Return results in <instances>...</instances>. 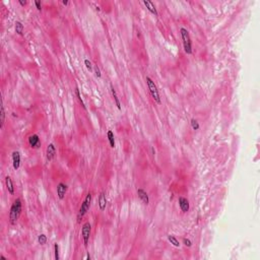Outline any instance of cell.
Returning a JSON list of instances; mask_svg holds the SVG:
<instances>
[{
    "label": "cell",
    "instance_id": "cell-27",
    "mask_svg": "<svg viewBox=\"0 0 260 260\" xmlns=\"http://www.w3.org/2000/svg\"><path fill=\"white\" fill-rule=\"evenodd\" d=\"M34 4H35V6H36V8H37L39 11H41V10H42V4H41V2L40 1H35L34 2Z\"/></svg>",
    "mask_w": 260,
    "mask_h": 260
},
{
    "label": "cell",
    "instance_id": "cell-11",
    "mask_svg": "<svg viewBox=\"0 0 260 260\" xmlns=\"http://www.w3.org/2000/svg\"><path fill=\"white\" fill-rule=\"evenodd\" d=\"M107 207V196L106 192L102 191L99 195V208L101 212H104Z\"/></svg>",
    "mask_w": 260,
    "mask_h": 260
},
{
    "label": "cell",
    "instance_id": "cell-8",
    "mask_svg": "<svg viewBox=\"0 0 260 260\" xmlns=\"http://www.w3.org/2000/svg\"><path fill=\"white\" fill-rule=\"evenodd\" d=\"M178 203H179V207L181 209L182 212L186 213L189 212L190 209V203H189V200L187 198H185L183 196H180L178 198Z\"/></svg>",
    "mask_w": 260,
    "mask_h": 260
},
{
    "label": "cell",
    "instance_id": "cell-2",
    "mask_svg": "<svg viewBox=\"0 0 260 260\" xmlns=\"http://www.w3.org/2000/svg\"><path fill=\"white\" fill-rule=\"evenodd\" d=\"M92 194L91 192H89L86 194V198L83 199V201H82L80 207H79L78 213H77V223H80V220L86 215V212L89 210L91 205H92Z\"/></svg>",
    "mask_w": 260,
    "mask_h": 260
},
{
    "label": "cell",
    "instance_id": "cell-5",
    "mask_svg": "<svg viewBox=\"0 0 260 260\" xmlns=\"http://www.w3.org/2000/svg\"><path fill=\"white\" fill-rule=\"evenodd\" d=\"M92 235V225L89 222H86L81 226V238L83 241L84 247H87L89 242V238Z\"/></svg>",
    "mask_w": 260,
    "mask_h": 260
},
{
    "label": "cell",
    "instance_id": "cell-23",
    "mask_svg": "<svg viewBox=\"0 0 260 260\" xmlns=\"http://www.w3.org/2000/svg\"><path fill=\"white\" fill-rule=\"evenodd\" d=\"M54 254H55V260H59L60 259V256H59V245L57 243L54 244Z\"/></svg>",
    "mask_w": 260,
    "mask_h": 260
},
{
    "label": "cell",
    "instance_id": "cell-3",
    "mask_svg": "<svg viewBox=\"0 0 260 260\" xmlns=\"http://www.w3.org/2000/svg\"><path fill=\"white\" fill-rule=\"evenodd\" d=\"M180 35H181L185 53L188 54V55H191L193 52V49H192V41H191V38H190L189 32H188L187 29H185V28H181V29H180Z\"/></svg>",
    "mask_w": 260,
    "mask_h": 260
},
{
    "label": "cell",
    "instance_id": "cell-18",
    "mask_svg": "<svg viewBox=\"0 0 260 260\" xmlns=\"http://www.w3.org/2000/svg\"><path fill=\"white\" fill-rule=\"evenodd\" d=\"M168 240H169L170 243L172 244V245H173L174 247H177V248H179L180 245H181L178 239H177L176 237L173 236V235H169V236H168Z\"/></svg>",
    "mask_w": 260,
    "mask_h": 260
},
{
    "label": "cell",
    "instance_id": "cell-25",
    "mask_svg": "<svg viewBox=\"0 0 260 260\" xmlns=\"http://www.w3.org/2000/svg\"><path fill=\"white\" fill-rule=\"evenodd\" d=\"M94 71H95V73H96V76L98 77V78H101L102 73H101V70H100V67L97 65V64H95L94 65Z\"/></svg>",
    "mask_w": 260,
    "mask_h": 260
},
{
    "label": "cell",
    "instance_id": "cell-32",
    "mask_svg": "<svg viewBox=\"0 0 260 260\" xmlns=\"http://www.w3.org/2000/svg\"><path fill=\"white\" fill-rule=\"evenodd\" d=\"M151 151H153V154H154V153H156V151H154V149H153V146H151Z\"/></svg>",
    "mask_w": 260,
    "mask_h": 260
},
{
    "label": "cell",
    "instance_id": "cell-21",
    "mask_svg": "<svg viewBox=\"0 0 260 260\" xmlns=\"http://www.w3.org/2000/svg\"><path fill=\"white\" fill-rule=\"evenodd\" d=\"M0 114H1V129H2L5 123V110L3 105H1V108H0Z\"/></svg>",
    "mask_w": 260,
    "mask_h": 260
},
{
    "label": "cell",
    "instance_id": "cell-26",
    "mask_svg": "<svg viewBox=\"0 0 260 260\" xmlns=\"http://www.w3.org/2000/svg\"><path fill=\"white\" fill-rule=\"evenodd\" d=\"M183 244L186 247H188V248H190V247L192 246V242H191V240H190V239H188V238H184L183 239Z\"/></svg>",
    "mask_w": 260,
    "mask_h": 260
},
{
    "label": "cell",
    "instance_id": "cell-20",
    "mask_svg": "<svg viewBox=\"0 0 260 260\" xmlns=\"http://www.w3.org/2000/svg\"><path fill=\"white\" fill-rule=\"evenodd\" d=\"M47 236L45 235V234H41V235H39L38 237V242L39 244H41V245H45L46 243H47Z\"/></svg>",
    "mask_w": 260,
    "mask_h": 260
},
{
    "label": "cell",
    "instance_id": "cell-6",
    "mask_svg": "<svg viewBox=\"0 0 260 260\" xmlns=\"http://www.w3.org/2000/svg\"><path fill=\"white\" fill-rule=\"evenodd\" d=\"M28 143H29V145L31 146V148H34V149L40 148L41 145H42V141H41L40 136H39L38 134L30 135L29 138H28Z\"/></svg>",
    "mask_w": 260,
    "mask_h": 260
},
{
    "label": "cell",
    "instance_id": "cell-19",
    "mask_svg": "<svg viewBox=\"0 0 260 260\" xmlns=\"http://www.w3.org/2000/svg\"><path fill=\"white\" fill-rule=\"evenodd\" d=\"M75 95H76L77 99H78V102L80 103L81 107L83 108L84 110H86V104H84L83 100L81 99V95H80V92H79V89H78V87H77V86L75 87Z\"/></svg>",
    "mask_w": 260,
    "mask_h": 260
},
{
    "label": "cell",
    "instance_id": "cell-29",
    "mask_svg": "<svg viewBox=\"0 0 260 260\" xmlns=\"http://www.w3.org/2000/svg\"><path fill=\"white\" fill-rule=\"evenodd\" d=\"M62 3H63V5H68V3H69V2L67 1V0H63V1H62Z\"/></svg>",
    "mask_w": 260,
    "mask_h": 260
},
{
    "label": "cell",
    "instance_id": "cell-17",
    "mask_svg": "<svg viewBox=\"0 0 260 260\" xmlns=\"http://www.w3.org/2000/svg\"><path fill=\"white\" fill-rule=\"evenodd\" d=\"M14 28H15V32H16L17 35H19V36L24 35L25 27H24V25H22V22L16 20V22H15V24H14Z\"/></svg>",
    "mask_w": 260,
    "mask_h": 260
},
{
    "label": "cell",
    "instance_id": "cell-22",
    "mask_svg": "<svg viewBox=\"0 0 260 260\" xmlns=\"http://www.w3.org/2000/svg\"><path fill=\"white\" fill-rule=\"evenodd\" d=\"M84 65H86V67L87 68V70L89 71L94 70V65H92V61L89 60V59H84Z\"/></svg>",
    "mask_w": 260,
    "mask_h": 260
},
{
    "label": "cell",
    "instance_id": "cell-30",
    "mask_svg": "<svg viewBox=\"0 0 260 260\" xmlns=\"http://www.w3.org/2000/svg\"><path fill=\"white\" fill-rule=\"evenodd\" d=\"M0 259H2V260H7V259L5 258V257H4L3 255H1V256H0Z\"/></svg>",
    "mask_w": 260,
    "mask_h": 260
},
{
    "label": "cell",
    "instance_id": "cell-28",
    "mask_svg": "<svg viewBox=\"0 0 260 260\" xmlns=\"http://www.w3.org/2000/svg\"><path fill=\"white\" fill-rule=\"evenodd\" d=\"M19 3L20 5H22V6H25L28 2H27V1H22V0H19Z\"/></svg>",
    "mask_w": 260,
    "mask_h": 260
},
{
    "label": "cell",
    "instance_id": "cell-15",
    "mask_svg": "<svg viewBox=\"0 0 260 260\" xmlns=\"http://www.w3.org/2000/svg\"><path fill=\"white\" fill-rule=\"evenodd\" d=\"M110 89H111L112 96H113V99H114V101H115L116 106H117L118 110H121V103H120V100H119V98H118V96H117V92H116V89H114V86H113V84H112V83H110Z\"/></svg>",
    "mask_w": 260,
    "mask_h": 260
},
{
    "label": "cell",
    "instance_id": "cell-14",
    "mask_svg": "<svg viewBox=\"0 0 260 260\" xmlns=\"http://www.w3.org/2000/svg\"><path fill=\"white\" fill-rule=\"evenodd\" d=\"M143 4L145 5V7L148 8V10L150 13L154 14L156 16H158L159 13H158V10H156V6H154V4L151 1H148V0H143Z\"/></svg>",
    "mask_w": 260,
    "mask_h": 260
},
{
    "label": "cell",
    "instance_id": "cell-7",
    "mask_svg": "<svg viewBox=\"0 0 260 260\" xmlns=\"http://www.w3.org/2000/svg\"><path fill=\"white\" fill-rule=\"evenodd\" d=\"M67 190H68V186L65 183H62V182L58 183L57 188H56V191H57V196H58L59 199L63 200L64 198H65Z\"/></svg>",
    "mask_w": 260,
    "mask_h": 260
},
{
    "label": "cell",
    "instance_id": "cell-4",
    "mask_svg": "<svg viewBox=\"0 0 260 260\" xmlns=\"http://www.w3.org/2000/svg\"><path fill=\"white\" fill-rule=\"evenodd\" d=\"M145 80H146V83H148V87L149 89V92H150L151 98L153 99L154 103H156L158 105H161L162 100H161V96H159V92L156 84L154 83V81L149 76H146Z\"/></svg>",
    "mask_w": 260,
    "mask_h": 260
},
{
    "label": "cell",
    "instance_id": "cell-13",
    "mask_svg": "<svg viewBox=\"0 0 260 260\" xmlns=\"http://www.w3.org/2000/svg\"><path fill=\"white\" fill-rule=\"evenodd\" d=\"M5 186H6L7 191H8L10 195H14V185L10 176L5 177Z\"/></svg>",
    "mask_w": 260,
    "mask_h": 260
},
{
    "label": "cell",
    "instance_id": "cell-31",
    "mask_svg": "<svg viewBox=\"0 0 260 260\" xmlns=\"http://www.w3.org/2000/svg\"><path fill=\"white\" fill-rule=\"evenodd\" d=\"M92 257H91V255H89V254H87V256H86V259H91Z\"/></svg>",
    "mask_w": 260,
    "mask_h": 260
},
{
    "label": "cell",
    "instance_id": "cell-9",
    "mask_svg": "<svg viewBox=\"0 0 260 260\" xmlns=\"http://www.w3.org/2000/svg\"><path fill=\"white\" fill-rule=\"evenodd\" d=\"M11 159H12V166H13V169L15 171H17L20 167V161H22V156H20L19 151L14 150L11 154Z\"/></svg>",
    "mask_w": 260,
    "mask_h": 260
},
{
    "label": "cell",
    "instance_id": "cell-24",
    "mask_svg": "<svg viewBox=\"0 0 260 260\" xmlns=\"http://www.w3.org/2000/svg\"><path fill=\"white\" fill-rule=\"evenodd\" d=\"M191 127H192V129L193 130H198L200 128V126H199V123L197 122V120H195V119H191Z\"/></svg>",
    "mask_w": 260,
    "mask_h": 260
},
{
    "label": "cell",
    "instance_id": "cell-1",
    "mask_svg": "<svg viewBox=\"0 0 260 260\" xmlns=\"http://www.w3.org/2000/svg\"><path fill=\"white\" fill-rule=\"evenodd\" d=\"M22 212V203L19 197H17L16 199H14V201L12 202L11 206L9 209V223L11 225H15L19 222L20 215Z\"/></svg>",
    "mask_w": 260,
    "mask_h": 260
},
{
    "label": "cell",
    "instance_id": "cell-10",
    "mask_svg": "<svg viewBox=\"0 0 260 260\" xmlns=\"http://www.w3.org/2000/svg\"><path fill=\"white\" fill-rule=\"evenodd\" d=\"M56 156V146L54 145V143H49L46 149V156L49 162L53 161L54 158Z\"/></svg>",
    "mask_w": 260,
    "mask_h": 260
},
{
    "label": "cell",
    "instance_id": "cell-12",
    "mask_svg": "<svg viewBox=\"0 0 260 260\" xmlns=\"http://www.w3.org/2000/svg\"><path fill=\"white\" fill-rule=\"evenodd\" d=\"M137 195L139 197V199L141 201L143 202V204L145 205H148L149 204V197H148V194L146 193V191H145L143 189H137Z\"/></svg>",
    "mask_w": 260,
    "mask_h": 260
},
{
    "label": "cell",
    "instance_id": "cell-16",
    "mask_svg": "<svg viewBox=\"0 0 260 260\" xmlns=\"http://www.w3.org/2000/svg\"><path fill=\"white\" fill-rule=\"evenodd\" d=\"M107 137H108V140H109V143H110V146L112 148H116V143H115V135H114V132L112 130H108L107 132Z\"/></svg>",
    "mask_w": 260,
    "mask_h": 260
}]
</instances>
